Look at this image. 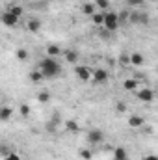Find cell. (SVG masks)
Wrapping results in <instances>:
<instances>
[{
	"label": "cell",
	"instance_id": "6da1fadb",
	"mask_svg": "<svg viewBox=\"0 0 158 160\" xmlns=\"http://www.w3.org/2000/svg\"><path fill=\"white\" fill-rule=\"evenodd\" d=\"M37 71L43 75V78H58L62 75V65L58 63L56 58L47 56L37 63Z\"/></svg>",
	"mask_w": 158,
	"mask_h": 160
},
{
	"label": "cell",
	"instance_id": "7a4b0ae2",
	"mask_svg": "<svg viewBox=\"0 0 158 160\" xmlns=\"http://www.w3.org/2000/svg\"><path fill=\"white\" fill-rule=\"evenodd\" d=\"M102 24H104V28H106L108 32H116V30L119 28L117 13H116V11H108V13H104V21H102Z\"/></svg>",
	"mask_w": 158,
	"mask_h": 160
},
{
	"label": "cell",
	"instance_id": "3957f363",
	"mask_svg": "<svg viewBox=\"0 0 158 160\" xmlns=\"http://www.w3.org/2000/svg\"><path fill=\"white\" fill-rule=\"evenodd\" d=\"M86 140H87L89 145H99V143L104 142V132H102L101 128H91V130L87 132Z\"/></svg>",
	"mask_w": 158,
	"mask_h": 160
},
{
	"label": "cell",
	"instance_id": "277c9868",
	"mask_svg": "<svg viewBox=\"0 0 158 160\" xmlns=\"http://www.w3.org/2000/svg\"><path fill=\"white\" fill-rule=\"evenodd\" d=\"M75 73H77L78 80H82V82L91 80V69H89L87 65H77V67H75Z\"/></svg>",
	"mask_w": 158,
	"mask_h": 160
},
{
	"label": "cell",
	"instance_id": "5b68a950",
	"mask_svg": "<svg viewBox=\"0 0 158 160\" xmlns=\"http://www.w3.org/2000/svg\"><path fill=\"white\" fill-rule=\"evenodd\" d=\"M0 22L4 24V26H15L17 22H19V17H15L13 13H9L7 9L0 15Z\"/></svg>",
	"mask_w": 158,
	"mask_h": 160
},
{
	"label": "cell",
	"instance_id": "8992f818",
	"mask_svg": "<svg viewBox=\"0 0 158 160\" xmlns=\"http://www.w3.org/2000/svg\"><path fill=\"white\" fill-rule=\"evenodd\" d=\"M91 77H93V80H95L97 84H106V82H108V71H106V69H95V71L91 73Z\"/></svg>",
	"mask_w": 158,
	"mask_h": 160
},
{
	"label": "cell",
	"instance_id": "52a82bcc",
	"mask_svg": "<svg viewBox=\"0 0 158 160\" xmlns=\"http://www.w3.org/2000/svg\"><path fill=\"white\" fill-rule=\"evenodd\" d=\"M138 99H140V101H143V102H151V101L155 99V91H153V89H149V88H143V89H140V91H138Z\"/></svg>",
	"mask_w": 158,
	"mask_h": 160
},
{
	"label": "cell",
	"instance_id": "ba28073f",
	"mask_svg": "<svg viewBox=\"0 0 158 160\" xmlns=\"http://www.w3.org/2000/svg\"><path fill=\"white\" fill-rule=\"evenodd\" d=\"M41 26H43V22H41L39 19H36V17H32V19L26 22V28H28L30 32H39Z\"/></svg>",
	"mask_w": 158,
	"mask_h": 160
},
{
	"label": "cell",
	"instance_id": "9c48e42d",
	"mask_svg": "<svg viewBox=\"0 0 158 160\" xmlns=\"http://www.w3.org/2000/svg\"><path fill=\"white\" fill-rule=\"evenodd\" d=\"M114 160H130L126 149H125V147H116V149H114Z\"/></svg>",
	"mask_w": 158,
	"mask_h": 160
},
{
	"label": "cell",
	"instance_id": "30bf717a",
	"mask_svg": "<svg viewBox=\"0 0 158 160\" xmlns=\"http://www.w3.org/2000/svg\"><path fill=\"white\" fill-rule=\"evenodd\" d=\"M128 19H130V22H134V24H138V22H149V15H141V13H134V15H128Z\"/></svg>",
	"mask_w": 158,
	"mask_h": 160
},
{
	"label": "cell",
	"instance_id": "8fae6325",
	"mask_svg": "<svg viewBox=\"0 0 158 160\" xmlns=\"http://www.w3.org/2000/svg\"><path fill=\"white\" fill-rule=\"evenodd\" d=\"M141 125H145V121L141 116H132V118H128V127H132V128H140Z\"/></svg>",
	"mask_w": 158,
	"mask_h": 160
},
{
	"label": "cell",
	"instance_id": "7c38bea8",
	"mask_svg": "<svg viewBox=\"0 0 158 160\" xmlns=\"http://www.w3.org/2000/svg\"><path fill=\"white\" fill-rule=\"evenodd\" d=\"M13 116V108L11 106H0V121H7Z\"/></svg>",
	"mask_w": 158,
	"mask_h": 160
},
{
	"label": "cell",
	"instance_id": "4fadbf2b",
	"mask_svg": "<svg viewBox=\"0 0 158 160\" xmlns=\"http://www.w3.org/2000/svg\"><path fill=\"white\" fill-rule=\"evenodd\" d=\"M95 11H97V8H95L93 2H86V4L82 6V13H84V15H89V17H91Z\"/></svg>",
	"mask_w": 158,
	"mask_h": 160
},
{
	"label": "cell",
	"instance_id": "5bb4252c",
	"mask_svg": "<svg viewBox=\"0 0 158 160\" xmlns=\"http://www.w3.org/2000/svg\"><path fill=\"white\" fill-rule=\"evenodd\" d=\"M128 62H130L132 65H141V63H143V56H141L140 52H134V54L128 56Z\"/></svg>",
	"mask_w": 158,
	"mask_h": 160
},
{
	"label": "cell",
	"instance_id": "9a60e30c",
	"mask_svg": "<svg viewBox=\"0 0 158 160\" xmlns=\"http://www.w3.org/2000/svg\"><path fill=\"white\" fill-rule=\"evenodd\" d=\"M7 11H9V13H13V15H15V17H19V19L24 15V8H22V6H9V8H7Z\"/></svg>",
	"mask_w": 158,
	"mask_h": 160
},
{
	"label": "cell",
	"instance_id": "2e32d148",
	"mask_svg": "<svg viewBox=\"0 0 158 160\" xmlns=\"http://www.w3.org/2000/svg\"><path fill=\"white\" fill-rule=\"evenodd\" d=\"M47 54H48L50 58H56L58 54H62V48H60L58 45H48V47H47Z\"/></svg>",
	"mask_w": 158,
	"mask_h": 160
},
{
	"label": "cell",
	"instance_id": "e0dca14e",
	"mask_svg": "<svg viewBox=\"0 0 158 160\" xmlns=\"http://www.w3.org/2000/svg\"><path fill=\"white\" fill-rule=\"evenodd\" d=\"M65 60H67L69 63H77V62H78V52L73 50V48L67 50V52H65Z\"/></svg>",
	"mask_w": 158,
	"mask_h": 160
},
{
	"label": "cell",
	"instance_id": "ac0fdd59",
	"mask_svg": "<svg viewBox=\"0 0 158 160\" xmlns=\"http://www.w3.org/2000/svg\"><path fill=\"white\" fill-rule=\"evenodd\" d=\"M123 88H125L126 91H136V88H138V80H125Z\"/></svg>",
	"mask_w": 158,
	"mask_h": 160
},
{
	"label": "cell",
	"instance_id": "d6986e66",
	"mask_svg": "<svg viewBox=\"0 0 158 160\" xmlns=\"http://www.w3.org/2000/svg\"><path fill=\"white\" fill-rule=\"evenodd\" d=\"M15 56H17V60H21V62H26V60H28V50H26V48H17Z\"/></svg>",
	"mask_w": 158,
	"mask_h": 160
},
{
	"label": "cell",
	"instance_id": "ffe728a7",
	"mask_svg": "<svg viewBox=\"0 0 158 160\" xmlns=\"http://www.w3.org/2000/svg\"><path fill=\"white\" fill-rule=\"evenodd\" d=\"M30 80H32L34 84H39L41 80H43V75H41L39 71H37V69H34V71L30 73Z\"/></svg>",
	"mask_w": 158,
	"mask_h": 160
},
{
	"label": "cell",
	"instance_id": "44dd1931",
	"mask_svg": "<svg viewBox=\"0 0 158 160\" xmlns=\"http://www.w3.org/2000/svg\"><path fill=\"white\" fill-rule=\"evenodd\" d=\"M37 101H39V102H48V101H50V93H48L47 89L39 91V93H37Z\"/></svg>",
	"mask_w": 158,
	"mask_h": 160
},
{
	"label": "cell",
	"instance_id": "7402d4cb",
	"mask_svg": "<svg viewBox=\"0 0 158 160\" xmlns=\"http://www.w3.org/2000/svg\"><path fill=\"white\" fill-rule=\"evenodd\" d=\"M65 128H67V130H71V132H78V130H80L78 123H77V121H73V119L65 123Z\"/></svg>",
	"mask_w": 158,
	"mask_h": 160
},
{
	"label": "cell",
	"instance_id": "603a6c76",
	"mask_svg": "<svg viewBox=\"0 0 158 160\" xmlns=\"http://www.w3.org/2000/svg\"><path fill=\"white\" fill-rule=\"evenodd\" d=\"M93 4H95V8H99V9H108V8H110V0H95Z\"/></svg>",
	"mask_w": 158,
	"mask_h": 160
},
{
	"label": "cell",
	"instance_id": "cb8c5ba5",
	"mask_svg": "<svg viewBox=\"0 0 158 160\" xmlns=\"http://www.w3.org/2000/svg\"><path fill=\"white\" fill-rule=\"evenodd\" d=\"M91 19H93L95 24H102V21H104V13H97V11H95V13L91 15Z\"/></svg>",
	"mask_w": 158,
	"mask_h": 160
},
{
	"label": "cell",
	"instance_id": "d4e9b609",
	"mask_svg": "<svg viewBox=\"0 0 158 160\" xmlns=\"http://www.w3.org/2000/svg\"><path fill=\"white\" fill-rule=\"evenodd\" d=\"M117 21H119V24L126 22V21H128V11H121V13H117Z\"/></svg>",
	"mask_w": 158,
	"mask_h": 160
},
{
	"label": "cell",
	"instance_id": "484cf974",
	"mask_svg": "<svg viewBox=\"0 0 158 160\" xmlns=\"http://www.w3.org/2000/svg\"><path fill=\"white\" fill-rule=\"evenodd\" d=\"M126 6H130V8H141L143 0H126Z\"/></svg>",
	"mask_w": 158,
	"mask_h": 160
},
{
	"label": "cell",
	"instance_id": "4316f807",
	"mask_svg": "<svg viewBox=\"0 0 158 160\" xmlns=\"http://www.w3.org/2000/svg\"><path fill=\"white\" fill-rule=\"evenodd\" d=\"M4 160H22V158H21V157H19L17 153H13V151H9V153H7V155L4 157Z\"/></svg>",
	"mask_w": 158,
	"mask_h": 160
},
{
	"label": "cell",
	"instance_id": "83f0119b",
	"mask_svg": "<svg viewBox=\"0 0 158 160\" xmlns=\"http://www.w3.org/2000/svg\"><path fill=\"white\" fill-rule=\"evenodd\" d=\"M116 110H117L119 114H125V112H126V104H125V102H117V104H116Z\"/></svg>",
	"mask_w": 158,
	"mask_h": 160
},
{
	"label": "cell",
	"instance_id": "f1b7e54d",
	"mask_svg": "<svg viewBox=\"0 0 158 160\" xmlns=\"http://www.w3.org/2000/svg\"><path fill=\"white\" fill-rule=\"evenodd\" d=\"M19 112H21V116H28V114H30V106H28V104H22V106L19 108Z\"/></svg>",
	"mask_w": 158,
	"mask_h": 160
},
{
	"label": "cell",
	"instance_id": "f546056e",
	"mask_svg": "<svg viewBox=\"0 0 158 160\" xmlns=\"http://www.w3.org/2000/svg\"><path fill=\"white\" fill-rule=\"evenodd\" d=\"M80 157H82V158H86V160H89V158H91V151L82 149V151H80Z\"/></svg>",
	"mask_w": 158,
	"mask_h": 160
},
{
	"label": "cell",
	"instance_id": "4dcf8cb0",
	"mask_svg": "<svg viewBox=\"0 0 158 160\" xmlns=\"http://www.w3.org/2000/svg\"><path fill=\"white\" fill-rule=\"evenodd\" d=\"M47 130H48V132H54V130H56V125H54L52 121H48V123H47Z\"/></svg>",
	"mask_w": 158,
	"mask_h": 160
},
{
	"label": "cell",
	"instance_id": "1f68e13d",
	"mask_svg": "<svg viewBox=\"0 0 158 160\" xmlns=\"http://www.w3.org/2000/svg\"><path fill=\"white\" fill-rule=\"evenodd\" d=\"M7 153H9V149H7V147H6V145L2 143V145H0V155H2V157H6Z\"/></svg>",
	"mask_w": 158,
	"mask_h": 160
},
{
	"label": "cell",
	"instance_id": "d6a6232c",
	"mask_svg": "<svg viewBox=\"0 0 158 160\" xmlns=\"http://www.w3.org/2000/svg\"><path fill=\"white\" fill-rule=\"evenodd\" d=\"M128 63H130V62H128V56L123 54V56H121V65H128Z\"/></svg>",
	"mask_w": 158,
	"mask_h": 160
},
{
	"label": "cell",
	"instance_id": "836d02e7",
	"mask_svg": "<svg viewBox=\"0 0 158 160\" xmlns=\"http://www.w3.org/2000/svg\"><path fill=\"white\" fill-rule=\"evenodd\" d=\"M143 160H158L156 155H147V157H143Z\"/></svg>",
	"mask_w": 158,
	"mask_h": 160
}]
</instances>
